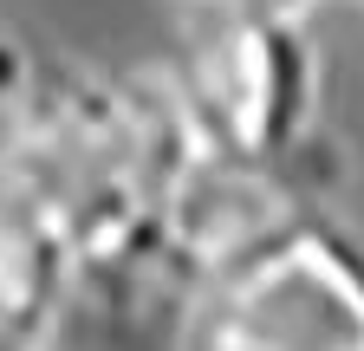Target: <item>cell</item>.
<instances>
[{"instance_id": "6da1fadb", "label": "cell", "mask_w": 364, "mask_h": 351, "mask_svg": "<svg viewBox=\"0 0 364 351\" xmlns=\"http://www.w3.org/2000/svg\"><path fill=\"white\" fill-rule=\"evenodd\" d=\"M169 78L215 156L293 169L318 111V59L299 14L260 0H169Z\"/></svg>"}, {"instance_id": "7a4b0ae2", "label": "cell", "mask_w": 364, "mask_h": 351, "mask_svg": "<svg viewBox=\"0 0 364 351\" xmlns=\"http://www.w3.org/2000/svg\"><path fill=\"white\" fill-rule=\"evenodd\" d=\"M182 351H364V234L299 208L208 280Z\"/></svg>"}, {"instance_id": "3957f363", "label": "cell", "mask_w": 364, "mask_h": 351, "mask_svg": "<svg viewBox=\"0 0 364 351\" xmlns=\"http://www.w3.org/2000/svg\"><path fill=\"white\" fill-rule=\"evenodd\" d=\"M78 299L72 228L0 156V351H46Z\"/></svg>"}, {"instance_id": "277c9868", "label": "cell", "mask_w": 364, "mask_h": 351, "mask_svg": "<svg viewBox=\"0 0 364 351\" xmlns=\"http://www.w3.org/2000/svg\"><path fill=\"white\" fill-rule=\"evenodd\" d=\"M26 85H33L26 46H20L14 33H0V137H7V124H14V111H20V98H26Z\"/></svg>"}, {"instance_id": "5b68a950", "label": "cell", "mask_w": 364, "mask_h": 351, "mask_svg": "<svg viewBox=\"0 0 364 351\" xmlns=\"http://www.w3.org/2000/svg\"><path fill=\"white\" fill-rule=\"evenodd\" d=\"M260 7H280V14H299V20H306L312 7H326V0H260Z\"/></svg>"}]
</instances>
